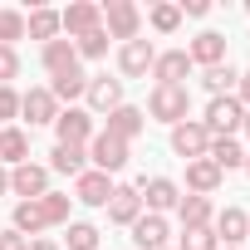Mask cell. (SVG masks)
<instances>
[{"instance_id":"3","label":"cell","mask_w":250,"mask_h":250,"mask_svg":"<svg viewBox=\"0 0 250 250\" xmlns=\"http://www.w3.org/2000/svg\"><path fill=\"white\" fill-rule=\"evenodd\" d=\"M103 30H108V40H138V30H143V15H138V5L133 0H108L103 5Z\"/></svg>"},{"instance_id":"33","label":"cell","mask_w":250,"mask_h":250,"mask_svg":"<svg viewBox=\"0 0 250 250\" xmlns=\"http://www.w3.org/2000/svg\"><path fill=\"white\" fill-rule=\"evenodd\" d=\"M15 40H25V15L20 10H0V44L15 49Z\"/></svg>"},{"instance_id":"45","label":"cell","mask_w":250,"mask_h":250,"mask_svg":"<svg viewBox=\"0 0 250 250\" xmlns=\"http://www.w3.org/2000/svg\"><path fill=\"white\" fill-rule=\"evenodd\" d=\"M245 10H250V0H245Z\"/></svg>"},{"instance_id":"22","label":"cell","mask_w":250,"mask_h":250,"mask_svg":"<svg viewBox=\"0 0 250 250\" xmlns=\"http://www.w3.org/2000/svg\"><path fill=\"white\" fill-rule=\"evenodd\" d=\"M83 147H74V143H54V152H49V167L54 172H64V177H83Z\"/></svg>"},{"instance_id":"14","label":"cell","mask_w":250,"mask_h":250,"mask_svg":"<svg viewBox=\"0 0 250 250\" xmlns=\"http://www.w3.org/2000/svg\"><path fill=\"white\" fill-rule=\"evenodd\" d=\"M20 113L30 118V128H40V123H54L59 118V103H54L49 88H30V93H20Z\"/></svg>"},{"instance_id":"16","label":"cell","mask_w":250,"mask_h":250,"mask_svg":"<svg viewBox=\"0 0 250 250\" xmlns=\"http://www.w3.org/2000/svg\"><path fill=\"white\" fill-rule=\"evenodd\" d=\"M83 98H88V108H98V113H113V108H123V83L118 79H88V88H83Z\"/></svg>"},{"instance_id":"42","label":"cell","mask_w":250,"mask_h":250,"mask_svg":"<svg viewBox=\"0 0 250 250\" xmlns=\"http://www.w3.org/2000/svg\"><path fill=\"white\" fill-rule=\"evenodd\" d=\"M5 191H10V172H5V167H0V196H5Z\"/></svg>"},{"instance_id":"25","label":"cell","mask_w":250,"mask_h":250,"mask_svg":"<svg viewBox=\"0 0 250 250\" xmlns=\"http://www.w3.org/2000/svg\"><path fill=\"white\" fill-rule=\"evenodd\" d=\"M0 157H5V162H30V138L20 133V128H0Z\"/></svg>"},{"instance_id":"10","label":"cell","mask_w":250,"mask_h":250,"mask_svg":"<svg viewBox=\"0 0 250 250\" xmlns=\"http://www.w3.org/2000/svg\"><path fill=\"white\" fill-rule=\"evenodd\" d=\"M211 221H216L211 230H216V240H226V250H235L240 240H250V216H245L240 206H226V211L211 216Z\"/></svg>"},{"instance_id":"35","label":"cell","mask_w":250,"mask_h":250,"mask_svg":"<svg viewBox=\"0 0 250 250\" xmlns=\"http://www.w3.org/2000/svg\"><path fill=\"white\" fill-rule=\"evenodd\" d=\"M177 25H182V10L177 5H152V30L157 35H172Z\"/></svg>"},{"instance_id":"32","label":"cell","mask_w":250,"mask_h":250,"mask_svg":"<svg viewBox=\"0 0 250 250\" xmlns=\"http://www.w3.org/2000/svg\"><path fill=\"white\" fill-rule=\"evenodd\" d=\"M182 250H221V240H216L211 226H187L182 230Z\"/></svg>"},{"instance_id":"41","label":"cell","mask_w":250,"mask_h":250,"mask_svg":"<svg viewBox=\"0 0 250 250\" xmlns=\"http://www.w3.org/2000/svg\"><path fill=\"white\" fill-rule=\"evenodd\" d=\"M30 250H59V245H54V240H44V235H40V240H30Z\"/></svg>"},{"instance_id":"31","label":"cell","mask_w":250,"mask_h":250,"mask_svg":"<svg viewBox=\"0 0 250 250\" xmlns=\"http://www.w3.org/2000/svg\"><path fill=\"white\" fill-rule=\"evenodd\" d=\"M74 54H83V59H103V54H108V30L98 25V30H88L83 40H74Z\"/></svg>"},{"instance_id":"5","label":"cell","mask_w":250,"mask_h":250,"mask_svg":"<svg viewBox=\"0 0 250 250\" xmlns=\"http://www.w3.org/2000/svg\"><path fill=\"white\" fill-rule=\"evenodd\" d=\"M10 191H15L20 201H40V196L49 191V167H40V162H20V167L10 172Z\"/></svg>"},{"instance_id":"17","label":"cell","mask_w":250,"mask_h":250,"mask_svg":"<svg viewBox=\"0 0 250 250\" xmlns=\"http://www.w3.org/2000/svg\"><path fill=\"white\" fill-rule=\"evenodd\" d=\"M221 167L211 162V157H196V162H187V187H191V196H211L216 187H221Z\"/></svg>"},{"instance_id":"12","label":"cell","mask_w":250,"mask_h":250,"mask_svg":"<svg viewBox=\"0 0 250 250\" xmlns=\"http://www.w3.org/2000/svg\"><path fill=\"white\" fill-rule=\"evenodd\" d=\"M191 74V59H187V49H167V54H157L152 59V79L157 83H167V88H182V79Z\"/></svg>"},{"instance_id":"26","label":"cell","mask_w":250,"mask_h":250,"mask_svg":"<svg viewBox=\"0 0 250 250\" xmlns=\"http://www.w3.org/2000/svg\"><path fill=\"white\" fill-rule=\"evenodd\" d=\"M201 83H206V93H211V98H226V93L240 83V74H235L230 64H216V69H206V74H201Z\"/></svg>"},{"instance_id":"28","label":"cell","mask_w":250,"mask_h":250,"mask_svg":"<svg viewBox=\"0 0 250 250\" xmlns=\"http://www.w3.org/2000/svg\"><path fill=\"white\" fill-rule=\"evenodd\" d=\"M83 88H88V74H83V69H69V74H59V79L49 83V93H54V103H59V98L69 103V98H79Z\"/></svg>"},{"instance_id":"18","label":"cell","mask_w":250,"mask_h":250,"mask_svg":"<svg viewBox=\"0 0 250 250\" xmlns=\"http://www.w3.org/2000/svg\"><path fill=\"white\" fill-rule=\"evenodd\" d=\"M133 245H138V250H167V221L152 216V211L138 216V221H133Z\"/></svg>"},{"instance_id":"44","label":"cell","mask_w":250,"mask_h":250,"mask_svg":"<svg viewBox=\"0 0 250 250\" xmlns=\"http://www.w3.org/2000/svg\"><path fill=\"white\" fill-rule=\"evenodd\" d=\"M245 172H250V152H245Z\"/></svg>"},{"instance_id":"4","label":"cell","mask_w":250,"mask_h":250,"mask_svg":"<svg viewBox=\"0 0 250 250\" xmlns=\"http://www.w3.org/2000/svg\"><path fill=\"white\" fill-rule=\"evenodd\" d=\"M88 157H93V172L113 177V172H123V167H128V143H118V138H108V133H93Z\"/></svg>"},{"instance_id":"34","label":"cell","mask_w":250,"mask_h":250,"mask_svg":"<svg viewBox=\"0 0 250 250\" xmlns=\"http://www.w3.org/2000/svg\"><path fill=\"white\" fill-rule=\"evenodd\" d=\"M69 250H98V230L88 221H74L69 226Z\"/></svg>"},{"instance_id":"13","label":"cell","mask_w":250,"mask_h":250,"mask_svg":"<svg viewBox=\"0 0 250 250\" xmlns=\"http://www.w3.org/2000/svg\"><path fill=\"white\" fill-rule=\"evenodd\" d=\"M103 25V10L98 5H88V0H79V5H69L64 15H59V30H69L74 40H83L88 30H98Z\"/></svg>"},{"instance_id":"1","label":"cell","mask_w":250,"mask_h":250,"mask_svg":"<svg viewBox=\"0 0 250 250\" xmlns=\"http://www.w3.org/2000/svg\"><path fill=\"white\" fill-rule=\"evenodd\" d=\"M240 123H245V108H240L235 93H226V98H211V108H206V118H201V128H206L211 138H235Z\"/></svg>"},{"instance_id":"43","label":"cell","mask_w":250,"mask_h":250,"mask_svg":"<svg viewBox=\"0 0 250 250\" xmlns=\"http://www.w3.org/2000/svg\"><path fill=\"white\" fill-rule=\"evenodd\" d=\"M240 128H245V133H250V108H245V123H240Z\"/></svg>"},{"instance_id":"19","label":"cell","mask_w":250,"mask_h":250,"mask_svg":"<svg viewBox=\"0 0 250 250\" xmlns=\"http://www.w3.org/2000/svg\"><path fill=\"white\" fill-rule=\"evenodd\" d=\"M108 138H118V143H133L138 133H143V113L133 108V103H123V108H113L108 113V128H103Z\"/></svg>"},{"instance_id":"11","label":"cell","mask_w":250,"mask_h":250,"mask_svg":"<svg viewBox=\"0 0 250 250\" xmlns=\"http://www.w3.org/2000/svg\"><path fill=\"white\" fill-rule=\"evenodd\" d=\"M187 59H191V64H201V69H216V64H226V35H216V30H201V35L191 40Z\"/></svg>"},{"instance_id":"8","label":"cell","mask_w":250,"mask_h":250,"mask_svg":"<svg viewBox=\"0 0 250 250\" xmlns=\"http://www.w3.org/2000/svg\"><path fill=\"white\" fill-rule=\"evenodd\" d=\"M138 196H143V206H147L152 216H162V211H172V206L182 201V187H177L172 177H152V182L138 187Z\"/></svg>"},{"instance_id":"40","label":"cell","mask_w":250,"mask_h":250,"mask_svg":"<svg viewBox=\"0 0 250 250\" xmlns=\"http://www.w3.org/2000/svg\"><path fill=\"white\" fill-rule=\"evenodd\" d=\"M177 10H182V15H206L211 5H206V0H182V5H177Z\"/></svg>"},{"instance_id":"37","label":"cell","mask_w":250,"mask_h":250,"mask_svg":"<svg viewBox=\"0 0 250 250\" xmlns=\"http://www.w3.org/2000/svg\"><path fill=\"white\" fill-rule=\"evenodd\" d=\"M15 113H20V93H15V88H0V123L15 118Z\"/></svg>"},{"instance_id":"9","label":"cell","mask_w":250,"mask_h":250,"mask_svg":"<svg viewBox=\"0 0 250 250\" xmlns=\"http://www.w3.org/2000/svg\"><path fill=\"white\" fill-rule=\"evenodd\" d=\"M54 133H59V143L83 147V143H93V118H88L83 108H64V113L54 118Z\"/></svg>"},{"instance_id":"29","label":"cell","mask_w":250,"mask_h":250,"mask_svg":"<svg viewBox=\"0 0 250 250\" xmlns=\"http://www.w3.org/2000/svg\"><path fill=\"white\" fill-rule=\"evenodd\" d=\"M25 30H30V40H44V44H49V40L59 35V15H54V10H35V15L25 20Z\"/></svg>"},{"instance_id":"15","label":"cell","mask_w":250,"mask_h":250,"mask_svg":"<svg viewBox=\"0 0 250 250\" xmlns=\"http://www.w3.org/2000/svg\"><path fill=\"white\" fill-rule=\"evenodd\" d=\"M138 216H143V196H138V187H113V196H108V221L133 226Z\"/></svg>"},{"instance_id":"36","label":"cell","mask_w":250,"mask_h":250,"mask_svg":"<svg viewBox=\"0 0 250 250\" xmlns=\"http://www.w3.org/2000/svg\"><path fill=\"white\" fill-rule=\"evenodd\" d=\"M20 74V54L10 44H0V88H10V79Z\"/></svg>"},{"instance_id":"20","label":"cell","mask_w":250,"mask_h":250,"mask_svg":"<svg viewBox=\"0 0 250 250\" xmlns=\"http://www.w3.org/2000/svg\"><path fill=\"white\" fill-rule=\"evenodd\" d=\"M74 196H79L83 206H108L113 182H108L103 172H83V177H74Z\"/></svg>"},{"instance_id":"7","label":"cell","mask_w":250,"mask_h":250,"mask_svg":"<svg viewBox=\"0 0 250 250\" xmlns=\"http://www.w3.org/2000/svg\"><path fill=\"white\" fill-rule=\"evenodd\" d=\"M206 147H211V133L201 128V123H177L172 128V152L177 157L196 162V157H206Z\"/></svg>"},{"instance_id":"30","label":"cell","mask_w":250,"mask_h":250,"mask_svg":"<svg viewBox=\"0 0 250 250\" xmlns=\"http://www.w3.org/2000/svg\"><path fill=\"white\" fill-rule=\"evenodd\" d=\"M40 211H44V226H64L69 221V196L64 191H44L40 196Z\"/></svg>"},{"instance_id":"23","label":"cell","mask_w":250,"mask_h":250,"mask_svg":"<svg viewBox=\"0 0 250 250\" xmlns=\"http://www.w3.org/2000/svg\"><path fill=\"white\" fill-rule=\"evenodd\" d=\"M206 157H211L221 172H230V167H245V152H240V143H235V138H211Z\"/></svg>"},{"instance_id":"27","label":"cell","mask_w":250,"mask_h":250,"mask_svg":"<svg viewBox=\"0 0 250 250\" xmlns=\"http://www.w3.org/2000/svg\"><path fill=\"white\" fill-rule=\"evenodd\" d=\"M177 216H182V230L187 226H211V201L206 196H182L177 201Z\"/></svg>"},{"instance_id":"24","label":"cell","mask_w":250,"mask_h":250,"mask_svg":"<svg viewBox=\"0 0 250 250\" xmlns=\"http://www.w3.org/2000/svg\"><path fill=\"white\" fill-rule=\"evenodd\" d=\"M15 230L30 240H40V230H44V211H40V201H15Z\"/></svg>"},{"instance_id":"38","label":"cell","mask_w":250,"mask_h":250,"mask_svg":"<svg viewBox=\"0 0 250 250\" xmlns=\"http://www.w3.org/2000/svg\"><path fill=\"white\" fill-rule=\"evenodd\" d=\"M0 250H30V240L20 230H5V235H0Z\"/></svg>"},{"instance_id":"2","label":"cell","mask_w":250,"mask_h":250,"mask_svg":"<svg viewBox=\"0 0 250 250\" xmlns=\"http://www.w3.org/2000/svg\"><path fill=\"white\" fill-rule=\"evenodd\" d=\"M187 108H191V93H187V83L182 88H167V83H157L152 88V98H147V113L157 118V123H187Z\"/></svg>"},{"instance_id":"39","label":"cell","mask_w":250,"mask_h":250,"mask_svg":"<svg viewBox=\"0 0 250 250\" xmlns=\"http://www.w3.org/2000/svg\"><path fill=\"white\" fill-rule=\"evenodd\" d=\"M235 98H240V108H250V69L240 74V83H235Z\"/></svg>"},{"instance_id":"6","label":"cell","mask_w":250,"mask_h":250,"mask_svg":"<svg viewBox=\"0 0 250 250\" xmlns=\"http://www.w3.org/2000/svg\"><path fill=\"white\" fill-rule=\"evenodd\" d=\"M152 59H157V49H152V40H128L118 49V69L128 74V79H143V74H152Z\"/></svg>"},{"instance_id":"21","label":"cell","mask_w":250,"mask_h":250,"mask_svg":"<svg viewBox=\"0 0 250 250\" xmlns=\"http://www.w3.org/2000/svg\"><path fill=\"white\" fill-rule=\"evenodd\" d=\"M40 59H44V69H49L54 79H59V74H69V69H79V54H74V40H49Z\"/></svg>"}]
</instances>
